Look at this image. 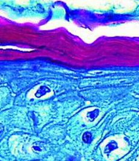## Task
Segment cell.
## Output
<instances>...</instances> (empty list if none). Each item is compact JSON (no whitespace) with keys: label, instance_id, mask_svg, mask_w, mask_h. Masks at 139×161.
Listing matches in <instances>:
<instances>
[{"label":"cell","instance_id":"1","mask_svg":"<svg viewBox=\"0 0 139 161\" xmlns=\"http://www.w3.org/2000/svg\"><path fill=\"white\" fill-rule=\"evenodd\" d=\"M117 148V143L116 142L112 141L106 145V147H105V152L106 153H109Z\"/></svg>","mask_w":139,"mask_h":161},{"label":"cell","instance_id":"2","mask_svg":"<svg viewBox=\"0 0 139 161\" xmlns=\"http://www.w3.org/2000/svg\"><path fill=\"white\" fill-rule=\"evenodd\" d=\"M91 135L88 133H85L84 136H83V140L86 143H89L90 142V141H91Z\"/></svg>","mask_w":139,"mask_h":161}]
</instances>
